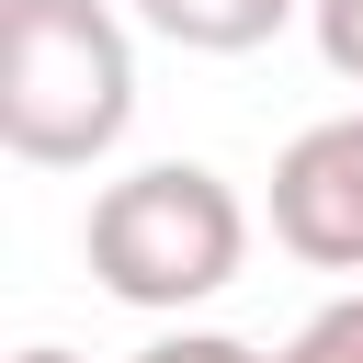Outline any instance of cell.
Masks as SVG:
<instances>
[{
	"instance_id": "obj_1",
	"label": "cell",
	"mask_w": 363,
	"mask_h": 363,
	"mask_svg": "<svg viewBox=\"0 0 363 363\" xmlns=\"http://www.w3.org/2000/svg\"><path fill=\"white\" fill-rule=\"evenodd\" d=\"M136 125V34L113 0H0V147L23 170H91Z\"/></svg>"
},
{
	"instance_id": "obj_2",
	"label": "cell",
	"mask_w": 363,
	"mask_h": 363,
	"mask_svg": "<svg viewBox=\"0 0 363 363\" xmlns=\"http://www.w3.org/2000/svg\"><path fill=\"white\" fill-rule=\"evenodd\" d=\"M79 250H91V272H102L113 306L182 318V306H204V295L238 284V261H250V204H238V182L204 170V159H147V170H125V182L91 193Z\"/></svg>"
},
{
	"instance_id": "obj_3",
	"label": "cell",
	"mask_w": 363,
	"mask_h": 363,
	"mask_svg": "<svg viewBox=\"0 0 363 363\" xmlns=\"http://www.w3.org/2000/svg\"><path fill=\"white\" fill-rule=\"evenodd\" d=\"M272 238L306 272H363V102L272 159Z\"/></svg>"
},
{
	"instance_id": "obj_4",
	"label": "cell",
	"mask_w": 363,
	"mask_h": 363,
	"mask_svg": "<svg viewBox=\"0 0 363 363\" xmlns=\"http://www.w3.org/2000/svg\"><path fill=\"white\" fill-rule=\"evenodd\" d=\"M147 11V34H170L182 57H250V45H272L306 0H136Z\"/></svg>"
},
{
	"instance_id": "obj_5",
	"label": "cell",
	"mask_w": 363,
	"mask_h": 363,
	"mask_svg": "<svg viewBox=\"0 0 363 363\" xmlns=\"http://www.w3.org/2000/svg\"><path fill=\"white\" fill-rule=\"evenodd\" d=\"M272 363H363V295H329V306H318Z\"/></svg>"
},
{
	"instance_id": "obj_6",
	"label": "cell",
	"mask_w": 363,
	"mask_h": 363,
	"mask_svg": "<svg viewBox=\"0 0 363 363\" xmlns=\"http://www.w3.org/2000/svg\"><path fill=\"white\" fill-rule=\"evenodd\" d=\"M306 34H318V57H329V79L363 91V0H306Z\"/></svg>"
},
{
	"instance_id": "obj_7",
	"label": "cell",
	"mask_w": 363,
	"mask_h": 363,
	"mask_svg": "<svg viewBox=\"0 0 363 363\" xmlns=\"http://www.w3.org/2000/svg\"><path fill=\"white\" fill-rule=\"evenodd\" d=\"M136 363H272V352H250V340H227V329H159Z\"/></svg>"
},
{
	"instance_id": "obj_8",
	"label": "cell",
	"mask_w": 363,
	"mask_h": 363,
	"mask_svg": "<svg viewBox=\"0 0 363 363\" xmlns=\"http://www.w3.org/2000/svg\"><path fill=\"white\" fill-rule=\"evenodd\" d=\"M11 363H79V352H57V340H34V352H11Z\"/></svg>"
}]
</instances>
